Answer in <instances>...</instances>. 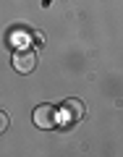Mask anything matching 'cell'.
Listing matches in <instances>:
<instances>
[{
  "label": "cell",
  "mask_w": 123,
  "mask_h": 157,
  "mask_svg": "<svg viewBox=\"0 0 123 157\" xmlns=\"http://www.w3.org/2000/svg\"><path fill=\"white\" fill-rule=\"evenodd\" d=\"M84 113H86L84 102L76 100V97H71V100H66V102H63V107H60V121L66 126H73V123H79V121L84 118Z\"/></svg>",
  "instance_id": "6da1fadb"
},
{
  "label": "cell",
  "mask_w": 123,
  "mask_h": 157,
  "mask_svg": "<svg viewBox=\"0 0 123 157\" xmlns=\"http://www.w3.org/2000/svg\"><path fill=\"white\" fill-rule=\"evenodd\" d=\"M34 123H37L39 128H55V126L60 123V113L52 105H37L34 107Z\"/></svg>",
  "instance_id": "7a4b0ae2"
},
{
  "label": "cell",
  "mask_w": 123,
  "mask_h": 157,
  "mask_svg": "<svg viewBox=\"0 0 123 157\" xmlns=\"http://www.w3.org/2000/svg\"><path fill=\"white\" fill-rule=\"evenodd\" d=\"M37 66V52L34 50H16L13 52V68L18 73H32Z\"/></svg>",
  "instance_id": "3957f363"
},
{
  "label": "cell",
  "mask_w": 123,
  "mask_h": 157,
  "mask_svg": "<svg viewBox=\"0 0 123 157\" xmlns=\"http://www.w3.org/2000/svg\"><path fill=\"white\" fill-rule=\"evenodd\" d=\"M3 131H8V115L0 110V134H3Z\"/></svg>",
  "instance_id": "277c9868"
}]
</instances>
